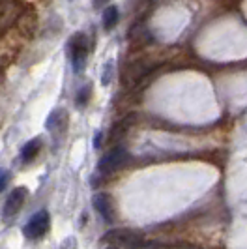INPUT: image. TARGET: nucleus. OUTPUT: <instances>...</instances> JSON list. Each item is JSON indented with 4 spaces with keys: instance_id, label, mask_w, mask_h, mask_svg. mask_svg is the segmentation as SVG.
<instances>
[{
    "instance_id": "14",
    "label": "nucleus",
    "mask_w": 247,
    "mask_h": 249,
    "mask_svg": "<svg viewBox=\"0 0 247 249\" xmlns=\"http://www.w3.org/2000/svg\"><path fill=\"white\" fill-rule=\"evenodd\" d=\"M94 2V8H101V6H107L111 0H92Z\"/></svg>"
},
{
    "instance_id": "13",
    "label": "nucleus",
    "mask_w": 247,
    "mask_h": 249,
    "mask_svg": "<svg viewBox=\"0 0 247 249\" xmlns=\"http://www.w3.org/2000/svg\"><path fill=\"white\" fill-rule=\"evenodd\" d=\"M101 137H103V133H101V131H98V133H96V139H94V146H96V148H99V146H101Z\"/></svg>"
},
{
    "instance_id": "1",
    "label": "nucleus",
    "mask_w": 247,
    "mask_h": 249,
    "mask_svg": "<svg viewBox=\"0 0 247 249\" xmlns=\"http://www.w3.org/2000/svg\"><path fill=\"white\" fill-rule=\"evenodd\" d=\"M101 242L114 246V248H125V249H144L150 246V242L137 231H129V229H114L109 231L105 236L101 238Z\"/></svg>"
},
{
    "instance_id": "9",
    "label": "nucleus",
    "mask_w": 247,
    "mask_h": 249,
    "mask_svg": "<svg viewBox=\"0 0 247 249\" xmlns=\"http://www.w3.org/2000/svg\"><path fill=\"white\" fill-rule=\"evenodd\" d=\"M118 17H120L118 8L116 6H107L103 10V30L105 32H111L112 28L118 25Z\"/></svg>"
},
{
    "instance_id": "10",
    "label": "nucleus",
    "mask_w": 247,
    "mask_h": 249,
    "mask_svg": "<svg viewBox=\"0 0 247 249\" xmlns=\"http://www.w3.org/2000/svg\"><path fill=\"white\" fill-rule=\"evenodd\" d=\"M90 92H92V85L88 83L85 87L81 88L79 92H77V96H75V103H77V107H85L90 100Z\"/></svg>"
},
{
    "instance_id": "8",
    "label": "nucleus",
    "mask_w": 247,
    "mask_h": 249,
    "mask_svg": "<svg viewBox=\"0 0 247 249\" xmlns=\"http://www.w3.org/2000/svg\"><path fill=\"white\" fill-rule=\"evenodd\" d=\"M41 146H43V141H41L39 137L28 141L25 146H23V150H21V160H23L25 163L34 161V160L37 158V154L41 152Z\"/></svg>"
},
{
    "instance_id": "15",
    "label": "nucleus",
    "mask_w": 247,
    "mask_h": 249,
    "mask_svg": "<svg viewBox=\"0 0 247 249\" xmlns=\"http://www.w3.org/2000/svg\"><path fill=\"white\" fill-rule=\"evenodd\" d=\"M105 249H118V248H114V246H109V248H105Z\"/></svg>"
},
{
    "instance_id": "4",
    "label": "nucleus",
    "mask_w": 247,
    "mask_h": 249,
    "mask_svg": "<svg viewBox=\"0 0 247 249\" xmlns=\"http://www.w3.org/2000/svg\"><path fill=\"white\" fill-rule=\"evenodd\" d=\"M49 227H51L49 212H47V210H39V212L34 213V215L28 219V223L25 225L23 232H25L26 238L37 240V238H41L47 231H49Z\"/></svg>"
},
{
    "instance_id": "6",
    "label": "nucleus",
    "mask_w": 247,
    "mask_h": 249,
    "mask_svg": "<svg viewBox=\"0 0 247 249\" xmlns=\"http://www.w3.org/2000/svg\"><path fill=\"white\" fill-rule=\"evenodd\" d=\"M26 199H28V189H26L25 186L15 187L12 193H10L6 204H4V217L10 219L13 215H17L19 210L23 208V204L26 202Z\"/></svg>"
},
{
    "instance_id": "3",
    "label": "nucleus",
    "mask_w": 247,
    "mask_h": 249,
    "mask_svg": "<svg viewBox=\"0 0 247 249\" xmlns=\"http://www.w3.org/2000/svg\"><path fill=\"white\" fill-rule=\"evenodd\" d=\"M70 60H71V68L75 73H81L87 68L88 58V39L83 32H77L71 39H70Z\"/></svg>"
},
{
    "instance_id": "11",
    "label": "nucleus",
    "mask_w": 247,
    "mask_h": 249,
    "mask_svg": "<svg viewBox=\"0 0 247 249\" xmlns=\"http://www.w3.org/2000/svg\"><path fill=\"white\" fill-rule=\"evenodd\" d=\"M112 71H114V62H112V60H107V62L103 64V70H101V83H103V87L111 85Z\"/></svg>"
},
{
    "instance_id": "5",
    "label": "nucleus",
    "mask_w": 247,
    "mask_h": 249,
    "mask_svg": "<svg viewBox=\"0 0 247 249\" xmlns=\"http://www.w3.org/2000/svg\"><path fill=\"white\" fill-rule=\"evenodd\" d=\"M68 122H70V116L66 109H54V111L49 114L47 122H45V127L54 139L64 137L66 135V129H68Z\"/></svg>"
},
{
    "instance_id": "2",
    "label": "nucleus",
    "mask_w": 247,
    "mask_h": 249,
    "mask_svg": "<svg viewBox=\"0 0 247 249\" xmlns=\"http://www.w3.org/2000/svg\"><path fill=\"white\" fill-rule=\"evenodd\" d=\"M127 161H129V154L125 152V148L114 146L107 154L101 156V160L98 161V173L101 176H109L116 173L118 169H122Z\"/></svg>"
},
{
    "instance_id": "12",
    "label": "nucleus",
    "mask_w": 247,
    "mask_h": 249,
    "mask_svg": "<svg viewBox=\"0 0 247 249\" xmlns=\"http://www.w3.org/2000/svg\"><path fill=\"white\" fill-rule=\"evenodd\" d=\"M10 178H12V175H10V171L8 169H0V193L6 189V186L10 184Z\"/></svg>"
},
{
    "instance_id": "7",
    "label": "nucleus",
    "mask_w": 247,
    "mask_h": 249,
    "mask_svg": "<svg viewBox=\"0 0 247 249\" xmlns=\"http://www.w3.org/2000/svg\"><path fill=\"white\" fill-rule=\"evenodd\" d=\"M92 204H94V210L101 215L103 221L107 223H112L114 221V200L109 193H96L94 199H92Z\"/></svg>"
}]
</instances>
